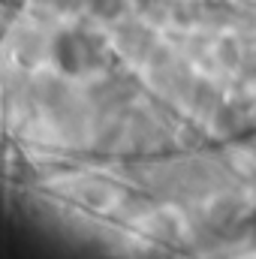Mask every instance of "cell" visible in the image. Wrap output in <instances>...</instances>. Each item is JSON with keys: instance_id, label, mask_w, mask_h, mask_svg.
Instances as JSON below:
<instances>
[{"instance_id": "6da1fadb", "label": "cell", "mask_w": 256, "mask_h": 259, "mask_svg": "<svg viewBox=\"0 0 256 259\" xmlns=\"http://www.w3.org/2000/svg\"><path fill=\"white\" fill-rule=\"evenodd\" d=\"M91 3H94L91 9L103 18H115L118 12H124V0H91Z\"/></svg>"}]
</instances>
